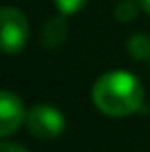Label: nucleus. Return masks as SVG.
Listing matches in <instances>:
<instances>
[{"label":"nucleus","instance_id":"0eeeda50","mask_svg":"<svg viewBox=\"0 0 150 152\" xmlns=\"http://www.w3.org/2000/svg\"><path fill=\"white\" fill-rule=\"evenodd\" d=\"M137 13H139V2H135V0H121L115 7V18L119 22H130L137 18Z\"/></svg>","mask_w":150,"mask_h":152},{"label":"nucleus","instance_id":"f03ea898","mask_svg":"<svg viewBox=\"0 0 150 152\" xmlns=\"http://www.w3.org/2000/svg\"><path fill=\"white\" fill-rule=\"evenodd\" d=\"M27 128L35 139H58L64 132V117L60 110H55L53 106H46V104H38L27 113Z\"/></svg>","mask_w":150,"mask_h":152},{"label":"nucleus","instance_id":"f257e3e1","mask_svg":"<svg viewBox=\"0 0 150 152\" xmlns=\"http://www.w3.org/2000/svg\"><path fill=\"white\" fill-rule=\"evenodd\" d=\"M93 102L108 117H128L141 108L143 86L132 73L110 71L95 82Z\"/></svg>","mask_w":150,"mask_h":152},{"label":"nucleus","instance_id":"6e6552de","mask_svg":"<svg viewBox=\"0 0 150 152\" xmlns=\"http://www.w3.org/2000/svg\"><path fill=\"white\" fill-rule=\"evenodd\" d=\"M53 2L62 15H73L86 4V0H53Z\"/></svg>","mask_w":150,"mask_h":152},{"label":"nucleus","instance_id":"20e7f679","mask_svg":"<svg viewBox=\"0 0 150 152\" xmlns=\"http://www.w3.org/2000/svg\"><path fill=\"white\" fill-rule=\"evenodd\" d=\"M27 121V113L22 108V99L13 93L4 91L0 95V134L2 137H11L15 130Z\"/></svg>","mask_w":150,"mask_h":152},{"label":"nucleus","instance_id":"39448f33","mask_svg":"<svg viewBox=\"0 0 150 152\" xmlns=\"http://www.w3.org/2000/svg\"><path fill=\"white\" fill-rule=\"evenodd\" d=\"M66 38V20L62 15L49 18L42 29V46L44 49H58Z\"/></svg>","mask_w":150,"mask_h":152},{"label":"nucleus","instance_id":"1a4fd4ad","mask_svg":"<svg viewBox=\"0 0 150 152\" xmlns=\"http://www.w3.org/2000/svg\"><path fill=\"white\" fill-rule=\"evenodd\" d=\"M0 152H29V150L22 148V145H18V143H9V141H4V143L0 145Z\"/></svg>","mask_w":150,"mask_h":152},{"label":"nucleus","instance_id":"9d476101","mask_svg":"<svg viewBox=\"0 0 150 152\" xmlns=\"http://www.w3.org/2000/svg\"><path fill=\"white\" fill-rule=\"evenodd\" d=\"M137 2L141 4V9H143V11H146V13L150 15V0H137Z\"/></svg>","mask_w":150,"mask_h":152},{"label":"nucleus","instance_id":"423d86ee","mask_svg":"<svg viewBox=\"0 0 150 152\" xmlns=\"http://www.w3.org/2000/svg\"><path fill=\"white\" fill-rule=\"evenodd\" d=\"M128 53H130L132 60L141 62V60H148L150 57V38L143 33H137L128 40Z\"/></svg>","mask_w":150,"mask_h":152},{"label":"nucleus","instance_id":"7ed1b4c3","mask_svg":"<svg viewBox=\"0 0 150 152\" xmlns=\"http://www.w3.org/2000/svg\"><path fill=\"white\" fill-rule=\"evenodd\" d=\"M0 20H2V49L4 53L13 55L24 49L29 40V22L20 9L4 7L0 11Z\"/></svg>","mask_w":150,"mask_h":152}]
</instances>
